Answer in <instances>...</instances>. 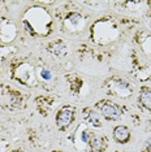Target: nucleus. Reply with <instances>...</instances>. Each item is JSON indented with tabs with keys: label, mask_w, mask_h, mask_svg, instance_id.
<instances>
[{
	"label": "nucleus",
	"mask_w": 151,
	"mask_h": 152,
	"mask_svg": "<svg viewBox=\"0 0 151 152\" xmlns=\"http://www.w3.org/2000/svg\"><path fill=\"white\" fill-rule=\"evenodd\" d=\"M74 120V110L69 108V107H65V108H61L56 115V125L59 129L64 130L67 127L70 126V124L73 122Z\"/></svg>",
	"instance_id": "1"
},
{
	"label": "nucleus",
	"mask_w": 151,
	"mask_h": 152,
	"mask_svg": "<svg viewBox=\"0 0 151 152\" xmlns=\"http://www.w3.org/2000/svg\"><path fill=\"white\" fill-rule=\"evenodd\" d=\"M99 109L100 113L104 118L111 120V121H116L120 118V110L116 105H113L111 102H100L99 104Z\"/></svg>",
	"instance_id": "2"
},
{
	"label": "nucleus",
	"mask_w": 151,
	"mask_h": 152,
	"mask_svg": "<svg viewBox=\"0 0 151 152\" xmlns=\"http://www.w3.org/2000/svg\"><path fill=\"white\" fill-rule=\"evenodd\" d=\"M89 143L91 146L92 151H104L107 148V140L106 138L100 135V134H95V133H90V137H89Z\"/></svg>",
	"instance_id": "3"
},
{
	"label": "nucleus",
	"mask_w": 151,
	"mask_h": 152,
	"mask_svg": "<svg viewBox=\"0 0 151 152\" xmlns=\"http://www.w3.org/2000/svg\"><path fill=\"white\" fill-rule=\"evenodd\" d=\"M113 139L120 144H125L130 140V131L126 126L119 125L113 129Z\"/></svg>",
	"instance_id": "4"
},
{
	"label": "nucleus",
	"mask_w": 151,
	"mask_h": 152,
	"mask_svg": "<svg viewBox=\"0 0 151 152\" xmlns=\"http://www.w3.org/2000/svg\"><path fill=\"white\" fill-rule=\"evenodd\" d=\"M84 117L87 122H90L91 125L94 126H102V122H100V118H99V115L95 110H92L90 108L87 109H84Z\"/></svg>",
	"instance_id": "5"
},
{
	"label": "nucleus",
	"mask_w": 151,
	"mask_h": 152,
	"mask_svg": "<svg viewBox=\"0 0 151 152\" xmlns=\"http://www.w3.org/2000/svg\"><path fill=\"white\" fill-rule=\"evenodd\" d=\"M139 102L146 109L151 110V90L142 88V91L139 94Z\"/></svg>",
	"instance_id": "6"
},
{
	"label": "nucleus",
	"mask_w": 151,
	"mask_h": 152,
	"mask_svg": "<svg viewBox=\"0 0 151 152\" xmlns=\"http://www.w3.org/2000/svg\"><path fill=\"white\" fill-rule=\"evenodd\" d=\"M42 75H43V78H44V79H51V74H50V72H48V70H44L43 73H42Z\"/></svg>",
	"instance_id": "7"
},
{
	"label": "nucleus",
	"mask_w": 151,
	"mask_h": 152,
	"mask_svg": "<svg viewBox=\"0 0 151 152\" xmlns=\"http://www.w3.org/2000/svg\"><path fill=\"white\" fill-rule=\"evenodd\" d=\"M150 7H151V3H150Z\"/></svg>",
	"instance_id": "8"
}]
</instances>
